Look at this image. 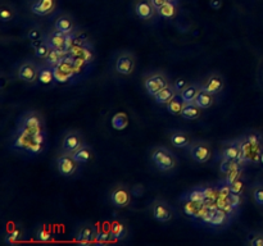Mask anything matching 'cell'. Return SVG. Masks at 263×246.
Instances as JSON below:
<instances>
[{"mask_svg": "<svg viewBox=\"0 0 263 246\" xmlns=\"http://www.w3.org/2000/svg\"><path fill=\"white\" fill-rule=\"evenodd\" d=\"M39 82L43 85H50L55 82V76H54V68L43 62V64H39Z\"/></svg>", "mask_w": 263, "mask_h": 246, "instance_id": "cb8c5ba5", "label": "cell"}, {"mask_svg": "<svg viewBox=\"0 0 263 246\" xmlns=\"http://www.w3.org/2000/svg\"><path fill=\"white\" fill-rule=\"evenodd\" d=\"M173 86L176 88V90H177V93H181L182 90H184L185 88L187 86V82L185 78H177L175 81V84H173Z\"/></svg>", "mask_w": 263, "mask_h": 246, "instance_id": "7dc6e473", "label": "cell"}, {"mask_svg": "<svg viewBox=\"0 0 263 246\" xmlns=\"http://www.w3.org/2000/svg\"><path fill=\"white\" fill-rule=\"evenodd\" d=\"M168 140H170L171 145L176 149H187L192 141L189 132L184 130H178V128L168 131Z\"/></svg>", "mask_w": 263, "mask_h": 246, "instance_id": "2e32d148", "label": "cell"}, {"mask_svg": "<svg viewBox=\"0 0 263 246\" xmlns=\"http://www.w3.org/2000/svg\"><path fill=\"white\" fill-rule=\"evenodd\" d=\"M150 213H152V217L156 221L162 222V223L170 222L173 218L172 207L167 201H164L163 199H156V200L152 201V204H150Z\"/></svg>", "mask_w": 263, "mask_h": 246, "instance_id": "9c48e42d", "label": "cell"}, {"mask_svg": "<svg viewBox=\"0 0 263 246\" xmlns=\"http://www.w3.org/2000/svg\"><path fill=\"white\" fill-rule=\"evenodd\" d=\"M84 144H85V142H84V136H82V133L77 130H70L63 136L62 151L74 154L75 151Z\"/></svg>", "mask_w": 263, "mask_h": 246, "instance_id": "7c38bea8", "label": "cell"}, {"mask_svg": "<svg viewBox=\"0 0 263 246\" xmlns=\"http://www.w3.org/2000/svg\"><path fill=\"white\" fill-rule=\"evenodd\" d=\"M182 201V209H184V213L186 215L191 218H195V219H201L202 215H203L204 210H206V205L207 204H202V203H195V201H190V200H184L181 199Z\"/></svg>", "mask_w": 263, "mask_h": 246, "instance_id": "ffe728a7", "label": "cell"}, {"mask_svg": "<svg viewBox=\"0 0 263 246\" xmlns=\"http://www.w3.org/2000/svg\"><path fill=\"white\" fill-rule=\"evenodd\" d=\"M17 77L26 84H35L39 81V64L32 60H25L18 65Z\"/></svg>", "mask_w": 263, "mask_h": 246, "instance_id": "30bf717a", "label": "cell"}, {"mask_svg": "<svg viewBox=\"0 0 263 246\" xmlns=\"http://www.w3.org/2000/svg\"><path fill=\"white\" fill-rule=\"evenodd\" d=\"M190 158L198 164H206L211 160L213 154L212 145L206 140H192L187 147Z\"/></svg>", "mask_w": 263, "mask_h": 246, "instance_id": "277c9868", "label": "cell"}, {"mask_svg": "<svg viewBox=\"0 0 263 246\" xmlns=\"http://www.w3.org/2000/svg\"><path fill=\"white\" fill-rule=\"evenodd\" d=\"M177 94L178 93L177 90H176L175 86H173L172 84H170V85L166 86L164 89H162L158 94L154 95L153 97L154 102H156L158 105H167L168 103H170L171 100L177 95Z\"/></svg>", "mask_w": 263, "mask_h": 246, "instance_id": "7402d4cb", "label": "cell"}, {"mask_svg": "<svg viewBox=\"0 0 263 246\" xmlns=\"http://www.w3.org/2000/svg\"><path fill=\"white\" fill-rule=\"evenodd\" d=\"M149 158L152 164L161 172H172L178 166V158L167 146H154L150 149Z\"/></svg>", "mask_w": 263, "mask_h": 246, "instance_id": "7a4b0ae2", "label": "cell"}, {"mask_svg": "<svg viewBox=\"0 0 263 246\" xmlns=\"http://www.w3.org/2000/svg\"><path fill=\"white\" fill-rule=\"evenodd\" d=\"M215 102H216V95L203 90V89H202L201 93L198 94V97H196L195 100H194V103H195L199 108H202L203 111L204 109H210V108L215 104Z\"/></svg>", "mask_w": 263, "mask_h": 246, "instance_id": "4316f807", "label": "cell"}, {"mask_svg": "<svg viewBox=\"0 0 263 246\" xmlns=\"http://www.w3.org/2000/svg\"><path fill=\"white\" fill-rule=\"evenodd\" d=\"M109 233H110V237H112V240L113 241H121L127 237L128 228L123 222L116 221L110 224Z\"/></svg>", "mask_w": 263, "mask_h": 246, "instance_id": "603a6c76", "label": "cell"}, {"mask_svg": "<svg viewBox=\"0 0 263 246\" xmlns=\"http://www.w3.org/2000/svg\"><path fill=\"white\" fill-rule=\"evenodd\" d=\"M68 54L64 53V51H60V50H55V49H51L49 55L46 57V59L44 60V63H46L50 67L55 68L65 57H67Z\"/></svg>", "mask_w": 263, "mask_h": 246, "instance_id": "d6a6232c", "label": "cell"}, {"mask_svg": "<svg viewBox=\"0 0 263 246\" xmlns=\"http://www.w3.org/2000/svg\"><path fill=\"white\" fill-rule=\"evenodd\" d=\"M170 84L171 82L167 74L161 71L152 72V73L147 74L144 78V88L150 97H154L156 94H158L162 89H164Z\"/></svg>", "mask_w": 263, "mask_h": 246, "instance_id": "5b68a950", "label": "cell"}, {"mask_svg": "<svg viewBox=\"0 0 263 246\" xmlns=\"http://www.w3.org/2000/svg\"><path fill=\"white\" fill-rule=\"evenodd\" d=\"M145 193V187L140 184H136L131 187V194L134 198H142Z\"/></svg>", "mask_w": 263, "mask_h": 246, "instance_id": "bcb514c9", "label": "cell"}, {"mask_svg": "<svg viewBox=\"0 0 263 246\" xmlns=\"http://www.w3.org/2000/svg\"><path fill=\"white\" fill-rule=\"evenodd\" d=\"M244 139L249 142V144L252 145L254 149L258 150H263V137L259 132H249L245 133L243 136Z\"/></svg>", "mask_w": 263, "mask_h": 246, "instance_id": "e575fe53", "label": "cell"}, {"mask_svg": "<svg viewBox=\"0 0 263 246\" xmlns=\"http://www.w3.org/2000/svg\"><path fill=\"white\" fill-rule=\"evenodd\" d=\"M131 189L126 184H117L112 187L109 193V200L113 204V207L123 209L127 208L131 203Z\"/></svg>", "mask_w": 263, "mask_h": 246, "instance_id": "8992f818", "label": "cell"}, {"mask_svg": "<svg viewBox=\"0 0 263 246\" xmlns=\"http://www.w3.org/2000/svg\"><path fill=\"white\" fill-rule=\"evenodd\" d=\"M27 39H29L32 44L39 43V41L45 39V34H44L43 29H41L40 26H34V27H31V29L27 31Z\"/></svg>", "mask_w": 263, "mask_h": 246, "instance_id": "d590c367", "label": "cell"}, {"mask_svg": "<svg viewBox=\"0 0 263 246\" xmlns=\"http://www.w3.org/2000/svg\"><path fill=\"white\" fill-rule=\"evenodd\" d=\"M17 16V9L9 2H3L2 7H0V20L3 23L12 22Z\"/></svg>", "mask_w": 263, "mask_h": 246, "instance_id": "484cf974", "label": "cell"}, {"mask_svg": "<svg viewBox=\"0 0 263 246\" xmlns=\"http://www.w3.org/2000/svg\"><path fill=\"white\" fill-rule=\"evenodd\" d=\"M252 198L257 205L263 207V184H257L255 186H253Z\"/></svg>", "mask_w": 263, "mask_h": 246, "instance_id": "ab89813d", "label": "cell"}, {"mask_svg": "<svg viewBox=\"0 0 263 246\" xmlns=\"http://www.w3.org/2000/svg\"><path fill=\"white\" fill-rule=\"evenodd\" d=\"M58 8V0H34L30 4V12L37 17L53 15Z\"/></svg>", "mask_w": 263, "mask_h": 246, "instance_id": "4fadbf2b", "label": "cell"}, {"mask_svg": "<svg viewBox=\"0 0 263 246\" xmlns=\"http://www.w3.org/2000/svg\"><path fill=\"white\" fill-rule=\"evenodd\" d=\"M184 200L195 201V203L206 204V195H204V186H195L190 189L187 193H185L181 196Z\"/></svg>", "mask_w": 263, "mask_h": 246, "instance_id": "83f0119b", "label": "cell"}, {"mask_svg": "<svg viewBox=\"0 0 263 246\" xmlns=\"http://www.w3.org/2000/svg\"><path fill=\"white\" fill-rule=\"evenodd\" d=\"M158 11V16L163 20L172 21L177 17L178 15V2H170L167 0L161 8L157 9Z\"/></svg>", "mask_w": 263, "mask_h": 246, "instance_id": "44dd1931", "label": "cell"}, {"mask_svg": "<svg viewBox=\"0 0 263 246\" xmlns=\"http://www.w3.org/2000/svg\"><path fill=\"white\" fill-rule=\"evenodd\" d=\"M150 2H152V3H153V6L156 7L157 9H158V8H161V7L163 6L166 2H167V0H150Z\"/></svg>", "mask_w": 263, "mask_h": 246, "instance_id": "681fc988", "label": "cell"}, {"mask_svg": "<svg viewBox=\"0 0 263 246\" xmlns=\"http://www.w3.org/2000/svg\"><path fill=\"white\" fill-rule=\"evenodd\" d=\"M134 12L136 17L144 22H153L158 20V11L150 0H134Z\"/></svg>", "mask_w": 263, "mask_h": 246, "instance_id": "ba28073f", "label": "cell"}, {"mask_svg": "<svg viewBox=\"0 0 263 246\" xmlns=\"http://www.w3.org/2000/svg\"><path fill=\"white\" fill-rule=\"evenodd\" d=\"M34 49H35V57L39 58V59H41V60H45L46 57H48L49 53H50V50H51L50 45H49L48 41H46L45 39L41 40V41H39V43H35Z\"/></svg>", "mask_w": 263, "mask_h": 246, "instance_id": "836d02e7", "label": "cell"}, {"mask_svg": "<svg viewBox=\"0 0 263 246\" xmlns=\"http://www.w3.org/2000/svg\"><path fill=\"white\" fill-rule=\"evenodd\" d=\"M238 163V160H229V159H221L220 163V172L222 175H227L230 171L234 168L235 164Z\"/></svg>", "mask_w": 263, "mask_h": 246, "instance_id": "7bdbcfd3", "label": "cell"}, {"mask_svg": "<svg viewBox=\"0 0 263 246\" xmlns=\"http://www.w3.org/2000/svg\"><path fill=\"white\" fill-rule=\"evenodd\" d=\"M224 6V2L222 0H210V7L213 11H220Z\"/></svg>", "mask_w": 263, "mask_h": 246, "instance_id": "c3c4849f", "label": "cell"}, {"mask_svg": "<svg viewBox=\"0 0 263 246\" xmlns=\"http://www.w3.org/2000/svg\"><path fill=\"white\" fill-rule=\"evenodd\" d=\"M23 240V231L21 228H15L9 231L6 236H4V241L8 245H12V243L20 242V241Z\"/></svg>", "mask_w": 263, "mask_h": 246, "instance_id": "8d00e7d4", "label": "cell"}, {"mask_svg": "<svg viewBox=\"0 0 263 246\" xmlns=\"http://www.w3.org/2000/svg\"><path fill=\"white\" fill-rule=\"evenodd\" d=\"M96 233H98L96 227L93 223L85 222L79 227L75 238H76V242H79L80 245H90V243H95Z\"/></svg>", "mask_w": 263, "mask_h": 246, "instance_id": "5bb4252c", "label": "cell"}, {"mask_svg": "<svg viewBox=\"0 0 263 246\" xmlns=\"http://www.w3.org/2000/svg\"><path fill=\"white\" fill-rule=\"evenodd\" d=\"M202 89L208 93L213 94V95H218L224 91L225 89V78L224 76L218 72H213L210 76L207 77L203 82H202Z\"/></svg>", "mask_w": 263, "mask_h": 246, "instance_id": "9a60e30c", "label": "cell"}, {"mask_svg": "<svg viewBox=\"0 0 263 246\" xmlns=\"http://www.w3.org/2000/svg\"><path fill=\"white\" fill-rule=\"evenodd\" d=\"M110 125H112V127L117 131L126 130L128 126L127 114L123 113V112H118V113H116L113 117H112V119H110Z\"/></svg>", "mask_w": 263, "mask_h": 246, "instance_id": "1f68e13d", "label": "cell"}, {"mask_svg": "<svg viewBox=\"0 0 263 246\" xmlns=\"http://www.w3.org/2000/svg\"><path fill=\"white\" fill-rule=\"evenodd\" d=\"M170 2H178V0H170Z\"/></svg>", "mask_w": 263, "mask_h": 246, "instance_id": "816d5d0a", "label": "cell"}, {"mask_svg": "<svg viewBox=\"0 0 263 246\" xmlns=\"http://www.w3.org/2000/svg\"><path fill=\"white\" fill-rule=\"evenodd\" d=\"M35 237H36L37 241H41V242H50V241L53 240L51 232L44 226H40L39 228L36 229V232H35Z\"/></svg>", "mask_w": 263, "mask_h": 246, "instance_id": "f35d334b", "label": "cell"}, {"mask_svg": "<svg viewBox=\"0 0 263 246\" xmlns=\"http://www.w3.org/2000/svg\"><path fill=\"white\" fill-rule=\"evenodd\" d=\"M55 163H57L58 172L63 177H72V176H75L80 167V163L75 159L74 154L64 153V151H62V154L57 156Z\"/></svg>", "mask_w": 263, "mask_h": 246, "instance_id": "52a82bcc", "label": "cell"}, {"mask_svg": "<svg viewBox=\"0 0 263 246\" xmlns=\"http://www.w3.org/2000/svg\"><path fill=\"white\" fill-rule=\"evenodd\" d=\"M53 30L64 35H70L75 32L76 31V23H75L74 17L71 15H67V13L59 15L54 20Z\"/></svg>", "mask_w": 263, "mask_h": 246, "instance_id": "e0dca14e", "label": "cell"}, {"mask_svg": "<svg viewBox=\"0 0 263 246\" xmlns=\"http://www.w3.org/2000/svg\"><path fill=\"white\" fill-rule=\"evenodd\" d=\"M202 108H199L195 103H189V104L185 105V108L182 109L181 117L184 119H189V121H192V119H198L202 114Z\"/></svg>", "mask_w": 263, "mask_h": 246, "instance_id": "4dcf8cb0", "label": "cell"}, {"mask_svg": "<svg viewBox=\"0 0 263 246\" xmlns=\"http://www.w3.org/2000/svg\"><path fill=\"white\" fill-rule=\"evenodd\" d=\"M202 91V84H196V82H192V84H187L186 88L181 91V97L185 100L186 104L189 103H194L195 98L198 97V94Z\"/></svg>", "mask_w": 263, "mask_h": 246, "instance_id": "d4e9b609", "label": "cell"}, {"mask_svg": "<svg viewBox=\"0 0 263 246\" xmlns=\"http://www.w3.org/2000/svg\"><path fill=\"white\" fill-rule=\"evenodd\" d=\"M116 72L121 76H130L136 67V58L130 51H122L116 58Z\"/></svg>", "mask_w": 263, "mask_h": 246, "instance_id": "8fae6325", "label": "cell"}, {"mask_svg": "<svg viewBox=\"0 0 263 246\" xmlns=\"http://www.w3.org/2000/svg\"><path fill=\"white\" fill-rule=\"evenodd\" d=\"M74 156L80 164L89 163V161L94 158L93 149H91L88 144H84L82 146H80L76 151H75Z\"/></svg>", "mask_w": 263, "mask_h": 246, "instance_id": "f546056e", "label": "cell"}, {"mask_svg": "<svg viewBox=\"0 0 263 246\" xmlns=\"http://www.w3.org/2000/svg\"><path fill=\"white\" fill-rule=\"evenodd\" d=\"M227 201H229V204H230V207L232 208V209L235 210V212H238L239 209H240V207H241V195L240 194H232L231 193V195L229 196V198H227Z\"/></svg>", "mask_w": 263, "mask_h": 246, "instance_id": "b9f144b4", "label": "cell"}, {"mask_svg": "<svg viewBox=\"0 0 263 246\" xmlns=\"http://www.w3.org/2000/svg\"><path fill=\"white\" fill-rule=\"evenodd\" d=\"M112 240V237H110V233L109 232H99L98 231V233H96V238H95V243H107L109 242V241Z\"/></svg>", "mask_w": 263, "mask_h": 246, "instance_id": "f6af8a7d", "label": "cell"}, {"mask_svg": "<svg viewBox=\"0 0 263 246\" xmlns=\"http://www.w3.org/2000/svg\"><path fill=\"white\" fill-rule=\"evenodd\" d=\"M221 159H229V160H238L240 158L241 147H240V140H229V141L224 142L221 146Z\"/></svg>", "mask_w": 263, "mask_h": 246, "instance_id": "ac0fdd59", "label": "cell"}, {"mask_svg": "<svg viewBox=\"0 0 263 246\" xmlns=\"http://www.w3.org/2000/svg\"><path fill=\"white\" fill-rule=\"evenodd\" d=\"M231 193L232 194H243L244 191V179H243V176H241L240 179L236 180V181L234 182V184L231 185Z\"/></svg>", "mask_w": 263, "mask_h": 246, "instance_id": "ee69618b", "label": "cell"}, {"mask_svg": "<svg viewBox=\"0 0 263 246\" xmlns=\"http://www.w3.org/2000/svg\"><path fill=\"white\" fill-rule=\"evenodd\" d=\"M45 40L48 41V44L50 45L51 49H55V50H60V51H64V53H67V50H65L67 35L60 34V32L53 30V31L48 32V34L45 35Z\"/></svg>", "mask_w": 263, "mask_h": 246, "instance_id": "d6986e66", "label": "cell"}, {"mask_svg": "<svg viewBox=\"0 0 263 246\" xmlns=\"http://www.w3.org/2000/svg\"><path fill=\"white\" fill-rule=\"evenodd\" d=\"M30 2H34V0H30Z\"/></svg>", "mask_w": 263, "mask_h": 246, "instance_id": "f5cc1de1", "label": "cell"}, {"mask_svg": "<svg viewBox=\"0 0 263 246\" xmlns=\"http://www.w3.org/2000/svg\"><path fill=\"white\" fill-rule=\"evenodd\" d=\"M185 105H186V103H185V100L182 99L181 94L178 93L177 95H176V97L173 98L167 105H166V108H167L168 113L172 114V116H181L182 109L185 108Z\"/></svg>", "mask_w": 263, "mask_h": 246, "instance_id": "f1b7e54d", "label": "cell"}, {"mask_svg": "<svg viewBox=\"0 0 263 246\" xmlns=\"http://www.w3.org/2000/svg\"><path fill=\"white\" fill-rule=\"evenodd\" d=\"M259 160H260V163L263 164V150H262V153H260V159H259Z\"/></svg>", "mask_w": 263, "mask_h": 246, "instance_id": "f907efd6", "label": "cell"}, {"mask_svg": "<svg viewBox=\"0 0 263 246\" xmlns=\"http://www.w3.org/2000/svg\"><path fill=\"white\" fill-rule=\"evenodd\" d=\"M217 193H218V198H224V199H227L230 195H231V187H230V185L227 184L225 180H222V181L218 182L217 185Z\"/></svg>", "mask_w": 263, "mask_h": 246, "instance_id": "60d3db41", "label": "cell"}, {"mask_svg": "<svg viewBox=\"0 0 263 246\" xmlns=\"http://www.w3.org/2000/svg\"><path fill=\"white\" fill-rule=\"evenodd\" d=\"M11 146L30 155L41 154L46 146V131L37 135H27V133L15 131Z\"/></svg>", "mask_w": 263, "mask_h": 246, "instance_id": "6da1fadb", "label": "cell"}, {"mask_svg": "<svg viewBox=\"0 0 263 246\" xmlns=\"http://www.w3.org/2000/svg\"><path fill=\"white\" fill-rule=\"evenodd\" d=\"M16 131L27 135H37L45 132V121L44 117L35 111H27L21 114L17 119Z\"/></svg>", "mask_w": 263, "mask_h": 246, "instance_id": "3957f363", "label": "cell"}, {"mask_svg": "<svg viewBox=\"0 0 263 246\" xmlns=\"http://www.w3.org/2000/svg\"><path fill=\"white\" fill-rule=\"evenodd\" d=\"M245 242L249 246H263V232L253 231L246 235Z\"/></svg>", "mask_w": 263, "mask_h": 246, "instance_id": "74e56055", "label": "cell"}]
</instances>
